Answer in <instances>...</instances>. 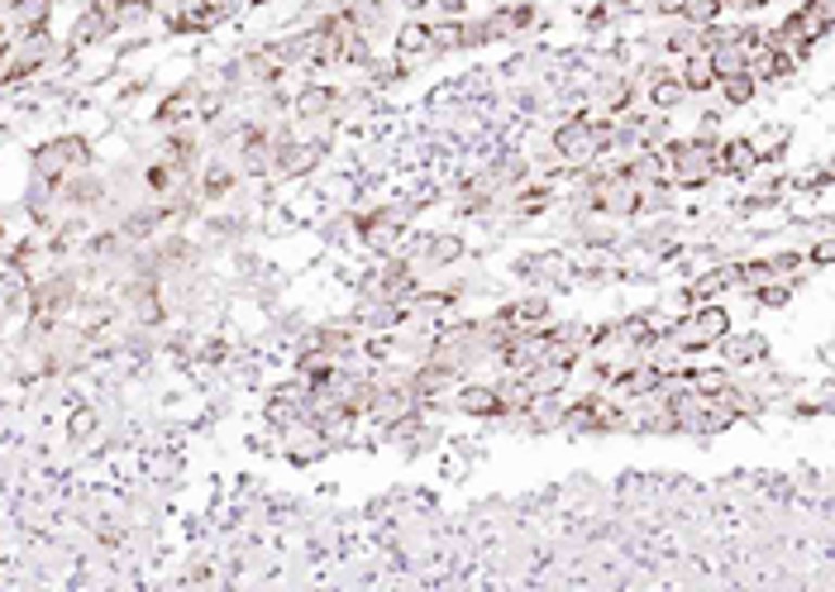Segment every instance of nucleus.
Instances as JSON below:
<instances>
[{"label":"nucleus","instance_id":"0eeeda50","mask_svg":"<svg viewBox=\"0 0 835 592\" xmlns=\"http://www.w3.org/2000/svg\"><path fill=\"white\" fill-rule=\"evenodd\" d=\"M497 325H502V335H535V330L549 325V301H544V297L516 301V306H506L497 316Z\"/></svg>","mask_w":835,"mask_h":592},{"label":"nucleus","instance_id":"f3484780","mask_svg":"<svg viewBox=\"0 0 835 592\" xmlns=\"http://www.w3.org/2000/svg\"><path fill=\"white\" fill-rule=\"evenodd\" d=\"M717 87L725 91V105H749L759 91V81L749 72H731V77H717Z\"/></svg>","mask_w":835,"mask_h":592},{"label":"nucleus","instance_id":"39448f33","mask_svg":"<svg viewBox=\"0 0 835 592\" xmlns=\"http://www.w3.org/2000/svg\"><path fill=\"white\" fill-rule=\"evenodd\" d=\"M554 149H559L564 159H573V163H592V159H602L597 125H592L587 115H573L568 125L554 129Z\"/></svg>","mask_w":835,"mask_h":592},{"label":"nucleus","instance_id":"412c9836","mask_svg":"<svg viewBox=\"0 0 835 592\" xmlns=\"http://www.w3.org/2000/svg\"><path fill=\"white\" fill-rule=\"evenodd\" d=\"M755 301H759V306H769V311H783V306H788V301H793V287L773 277V282L755 287Z\"/></svg>","mask_w":835,"mask_h":592},{"label":"nucleus","instance_id":"7c9ffc66","mask_svg":"<svg viewBox=\"0 0 835 592\" xmlns=\"http://www.w3.org/2000/svg\"><path fill=\"white\" fill-rule=\"evenodd\" d=\"M434 5H440L450 20H458V15H464V5H468V0H434Z\"/></svg>","mask_w":835,"mask_h":592},{"label":"nucleus","instance_id":"4be33fe9","mask_svg":"<svg viewBox=\"0 0 835 592\" xmlns=\"http://www.w3.org/2000/svg\"><path fill=\"white\" fill-rule=\"evenodd\" d=\"M311 163H316V153L301 149V143H287V149L277 153V173H306Z\"/></svg>","mask_w":835,"mask_h":592},{"label":"nucleus","instance_id":"7ed1b4c3","mask_svg":"<svg viewBox=\"0 0 835 592\" xmlns=\"http://www.w3.org/2000/svg\"><path fill=\"white\" fill-rule=\"evenodd\" d=\"M725 330H731V316H725V306H717V301H701L693 316L673 325L669 340L683 349V354H701V349H711Z\"/></svg>","mask_w":835,"mask_h":592},{"label":"nucleus","instance_id":"a211bd4d","mask_svg":"<svg viewBox=\"0 0 835 592\" xmlns=\"http://www.w3.org/2000/svg\"><path fill=\"white\" fill-rule=\"evenodd\" d=\"M115 24L105 20V15H96V10H87L81 15V24H72V48H87V43H96V39H105Z\"/></svg>","mask_w":835,"mask_h":592},{"label":"nucleus","instance_id":"f8f14e48","mask_svg":"<svg viewBox=\"0 0 835 592\" xmlns=\"http://www.w3.org/2000/svg\"><path fill=\"white\" fill-rule=\"evenodd\" d=\"M831 0H807L802 10H797V24H802V39L807 43H817V39H826L831 34Z\"/></svg>","mask_w":835,"mask_h":592},{"label":"nucleus","instance_id":"bb28decb","mask_svg":"<svg viewBox=\"0 0 835 592\" xmlns=\"http://www.w3.org/2000/svg\"><path fill=\"white\" fill-rule=\"evenodd\" d=\"M625 105H631V87H625V81H616V87L607 91V111H616V115H621Z\"/></svg>","mask_w":835,"mask_h":592},{"label":"nucleus","instance_id":"72a5a7b5","mask_svg":"<svg viewBox=\"0 0 835 592\" xmlns=\"http://www.w3.org/2000/svg\"><path fill=\"white\" fill-rule=\"evenodd\" d=\"M5 48H10V24L0 20V53H5Z\"/></svg>","mask_w":835,"mask_h":592},{"label":"nucleus","instance_id":"c756f323","mask_svg":"<svg viewBox=\"0 0 835 592\" xmlns=\"http://www.w3.org/2000/svg\"><path fill=\"white\" fill-rule=\"evenodd\" d=\"M91 426H96V416H91V411H81V416H72V440H77V434H91Z\"/></svg>","mask_w":835,"mask_h":592},{"label":"nucleus","instance_id":"20e7f679","mask_svg":"<svg viewBox=\"0 0 835 592\" xmlns=\"http://www.w3.org/2000/svg\"><path fill=\"white\" fill-rule=\"evenodd\" d=\"M48 58H53V39H48V29L10 39V48H5V87L10 81H20V77H29V72H39Z\"/></svg>","mask_w":835,"mask_h":592},{"label":"nucleus","instance_id":"393cba45","mask_svg":"<svg viewBox=\"0 0 835 592\" xmlns=\"http://www.w3.org/2000/svg\"><path fill=\"white\" fill-rule=\"evenodd\" d=\"M330 96H334V91H306V96H301L296 111H301V115H320V111H330V105H334Z\"/></svg>","mask_w":835,"mask_h":592},{"label":"nucleus","instance_id":"b1692460","mask_svg":"<svg viewBox=\"0 0 835 592\" xmlns=\"http://www.w3.org/2000/svg\"><path fill=\"white\" fill-rule=\"evenodd\" d=\"M191 105H197V96H191V91H177V96H173V101H167V105H163V111H159V119H163V125H167V119H177V115H187V111H191Z\"/></svg>","mask_w":835,"mask_h":592},{"label":"nucleus","instance_id":"aec40b11","mask_svg":"<svg viewBox=\"0 0 835 592\" xmlns=\"http://www.w3.org/2000/svg\"><path fill=\"white\" fill-rule=\"evenodd\" d=\"M721 10H725V0H687L683 20H693V29H701V24H717Z\"/></svg>","mask_w":835,"mask_h":592},{"label":"nucleus","instance_id":"cd10ccee","mask_svg":"<svg viewBox=\"0 0 835 592\" xmlns=\"http://www.w3.org/2000/svg\"><path fill=\"white\" fill-rule=\"evenodd\" d=\"M655 5V15H663V20H678L687 10V0H649Z\"/></svg>","mask_w":835,"mask_h":592},{"label":"nucleus","instance_id":"1a4fd4ad","mask_svg":"<svg viewBox=\"0 0 835 592\" xmlns=\"http://www.w3.org/2000/svg\"><path fill=\"white\" fill-rule=\"evenodd\" d=\"M48 15H53V0H10V34H43Z\"/></svg>","mask_w":835,"mask_h":592},{"label":"nucleus","instance_id":"f03ea898","mask_svg":"<svg viewBox=\"0 0 835 592\" xmlns=\"http://www.w3.org/2000/svg\"><path fill=\"white\" fill-rule=\"evenodd\" d=\"M87 163H91V149H87V139H81V135L48 139V143L34 149V177H39L48 191L72 182V177H81V173H87Z\"/></svg>","mask_w":835,"mask_h":592},{"label":"nucleus","instance_id":"4468645a","mask_svg":"<svg viewBox=\"0 0 835 592\" xmlns=\"http://www.w3.org/2000/svg\"><path fill=\"white\" fill-rule=\"evenodd\" d=\"M430 53V24L426 20H406L396 29V58H420Z\"/></svg>","mask_w":835,"mask_h":592},{"label":"nucleus","instance_id":"f257e3e1","mask_svg":"<svg viewBox=\"0 0 835 592\" xmlns=\"http://www.w3.org/2000/svg\"><path fill=\"white\" fill-rule=\"evenodd\" d=\"M717 149H721V139H711V135L673 139L669 149L659 153L669 182H678V187H707L711 177H717Z\"/></svg>","mask_w":835,"mask_h":592},{"label":"nucleus","instance_id":"c85d7f7f","mask_svg":"<svg viewBox=\"0 0 835 592\" xmlns=\"http://www.w3.org/2000/svg\"><path fill=\"white\" fill-rule=\"evenodd\" d=\"M812 263H817V268H831V263H835V244H831V239H821V244L812 249Z\"/></svg>","mask_w":835,"mask_h":592},{"label":"nucleus","instance_id":"dca6fc26","mask_svg":"<svg viewBox=\"0 0 835 592\" xmlns=\"http://www.w3.org/2000/svg\"><path fill=\"white\" fill-rule=\"evenodd\" d=\"M683 81L678 77H663V72H655V87H649V105H655L659 115H669V111H678L683 105Z\"/></svg>","mask_w":835,"mask_h":592},{"label":"nucleus","instance_id":"9d476101","mask_svg":"<svg viewBox=\"0 0 835 592\" xmlns=\"http://www.w3.org/2000/svg\"><path fill=\"white\" fill-rule=\"evenodd\" d=\"M731 287H741V273H735V263H725V268H711V273H701L693 287H687V301H717V297H725Z\"/></svg>","mask_w":835,"mask_h":592},{"label":"nucleus","instance_id":"9b49d317","mask_svg":"<svg viewBox=\"0 0 835 592\" xmlns=\"http://www.w3.org/2000/svg\"><path fill=\"white\" fill-rule=\"evenodd\" d=\"M683 91L687 96H701V91H711L717 87V67H711V53L707 48H693V53H687V63H683Z\"/></svg>","mask_w":835,"mask_h":592},{"label":"nucleus","instance_id":"2eb2a0df","mask_svg":"<svg viewBox=\"0 0 835 592\" xmlns=\"http://www.w3.org/2000/svg\"><path fill=\"white\" fill-rule=\"evenodd\" d=\"M683 382H687V392H693V396H721L725 382H731V373H725V364H717V368H693Z\"/></svg>","mask_w":835,"mask_h":592},{"label":"nucleus","instance_id":"a878e982","mask_svg":"<svg viewBox=\"0 0 835 592\" xmlns=\"http://www.w3.org/2000/svg\"><path fill=\"white\" fill-rule=\"evenodd\" d=\"M769 268H773V277H783V273H802V253H779V259H769Z\"/></svg>","mask_w":835,"mask_h":592},{"label":"nucleus","instance_id":"6ab92c4d","mask_svg":"<svg viewBox=\"0 0 835 592\" xmlns=\"http://www.w3.org/2000/svg\"><path fill=\"white\" fill-rule=\"evenodd\" d=\"M450 48H464V20L430 24V53H450Z\"/></svg>","mask_w":835,"mask_h":592},{"label":"nucleus","instance_id":"423d86ee","mask_svg":"<svg viewBox=\"0 0 835 592\" xmlns=\"http://www.w3.org/2000/svg\"><path fill=\"white\" fill-rule=\"evenodd\" d=\"M721 358H725V368H749V364H764L769 358V340H764V330H741V335H731L725 330L721 340Z\"/></svg>","mask_w":835,"mask_h":592},{"label":"nucleus","instance_id":"6e6552de","mask_svg":"<svg viewBox=\"0 0 835 592\" xmlns=\"http://www.w3.org/2000/svg\"><path fill=\"white\" fill-rule=\"evenodd\" d=\"M717 173H725V177H755V173H759V149H755V139H745V135L721 139V149H717Z\"/></svg>","mask_w":835,"mask_h":592},{"label":"nucleus","instance_id":"ddd939ff","mask_svg":"<svg viewBox=\"0 0 835 592\" xmlns=\"http://www.w3.org/2000/svg\"><path fill=\"white\" fill-rule=\"evenodd\" d=\"M458 411L464 416H502V392L497 388H464L458 392Z\"/></svg>","mask_w":835,"mask_h":592},{"label":"nucleus","instance_id":"5701e85b","mask_svg":"<svg viewBox=\"0 0 835 592\" xmlns=\"http://www.w3.org/2000/svg\"><path fill=\"white\" fill-rule=\"evenodd\" d=\"M235 182V173H229L225 163H215V167H205V182H201V191L205 197H225V187Z\"/></svg>","mask_w":835,"mask_h":592},{"label":"nucleus","instance_id":"2f4dec72","mask_svg":"<svg viewBox=\"0 0 835 592\" xmlns=\"http://www.w3.org/2000/svg\"><path fill=\"white\" fill-rule=\"evenodd\" d=\"M725 5H731V10H759L764 0H725Z\"/></svg>","mask_w":835,"mask_h":592},{"label":"nucleus","instance_id":"473e14b6","mask_svg":"<svg viewBox=\"0 0 835 592\" xmlns=\"http://www.w3.org/2000/svg\"><path fill=\"white\" fill-rule=\"evenodd\" d=\"M402 5L410 10V15H420V10H426V5H430V0H402Z\"/></svg>","mask_w":835,"mask_h":592}]
</instances>
